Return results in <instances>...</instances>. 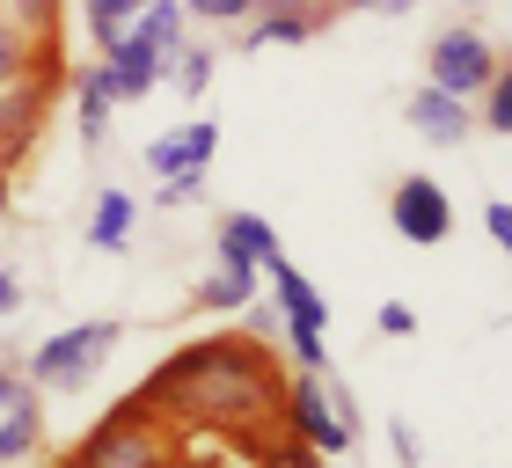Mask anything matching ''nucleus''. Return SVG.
<instances>
[{
    "instance_id": "f257e3e1",
    "label": "nucleus",
    "mask_w": 512,
    "mask_h": 468,
    "mask_svg": "<svg viewBox=\"0 0 512 468\" xmlns=\"http://www.w3.org/2000/svg\"><path fill=\"white\" fill-rule=\"evenodd\" d=\"M132 395L147 403L161 432H205V439H235V447L264 454L278 432V403H286V373H278V351L256 330H213L169 351Z\"/></svg>"
},
{
    "instance_id": "f03ea898",
    "label": "nucleus",
    "mask_w": 512,
    "mask_h": 468,
    "mask_svg": "<svg viewBox=\"0 0 512 468\" xmlns=\"http://www.w3.org/2000/svg\"><path fill=\"white\" fill-rule=\"evenodd\" d=\"M176 447H169V432L147 417V403L139 395H118L96 425H88L74 447H66V461L74 468H161Z\"/></svg>"
},
{
    "instance_id": "7ed1b4c3",
    "label": "nucleus",
    "mask_w": 512,
    "mask_h": 468,
    "mask_svg": "<svg viewBox=\"0 0 512 468\" xmlns=\"http://www.w3.org/2000/svg\"><path fill=\"white\" fill-rule=\"evenodd\" d=\"M278 439H300V447H315L322 461L344 454V447L359 439L352 388H330L322 373H293V381H286V403H278Z\"/></svg>"
},
{
    "instance_id": "20e7f679",
    "label": "nucleus",
    "mask_w": 512,
    "mask_h": 468,
    "mask_svg": "<svg viewBox=\"0 0 512 468\" xmlns=\"http://www.w3.org/2000/svg\"><path fill=\"white\" fill-rule=\"evenodd\" d=\"M118 337H125L118 322H74V330H52L30 359H22V373H30L37 395H74V388H88L110 366Z\"/></svg>"
},
{
    "instance_id": "39448f33",
    "label": "nucleus",
    "mask_w": 512,
    "mask_h": 468,
    "mask_svg": "<svg viewBox=\"0 0 512 468\" xmlns=\"http://www.w3.org/2000/svg\"><path fill=\"white\" fill-rule=\"evenodd\" d=\"M498 66H505L498 44L483 30H469V22H454V30H439L432 52H425V88H439V96H454V103H476Z\"/></svg>"
},
{
    "instance_id": "423d86ee",
    "label": "nucleus",
    "mask_w": 512,
    "mask_h": 468,
    "mask_svg": "<svg viewBox=\"0 0 512 468\" xmlns=\"http://www.w3.org/2000/svg\"><path fill=\"white\" fill-rule=\"evenodd\" d=\"M59 96H44V88L22 74L15 88H0V176L15 183V169L37 154V139H44V117H52Z\"/></svg>"
},
{
    "instance_id": "0eeeda50",
    "label": "nucleus",
    "mask_w": 512,
    "mask_h": 468,
    "mask_svg": "<svg viewBox=\"0 0 512 468\" xmlns=\"http://www.w3.org/2000/svg\"><path fill=\"white\" fill-rule=\"evenodd\" d=\"M388 220L403 242L417 249H432V242H447V227H454V198H447V183H432V176H403L388 191Z\"/></svg>"
},
{
    "instance_id": "6e6552de",
    "label": "nucleus",
    "mask_w": 512,
    "mask_h": 468,
    "mask_svg": "<svg viewBox=\"0 0 512 468\" xmlns=\"http://www.w3.org/2000/svg\"><path fill=\"white\" fill-rule=\"evenodd\" d=\"M330 0H256V15L242 22V44L264 52V44H308L315 30H330Z\"/></svg>"
},
{
    "instance_id": "1a4fd4ad",
    "label": "nucleus",
    "mask_w": 512,
    "mask_h": 468,
    "mask_svg": "<svg viewBox=\"0 0 512 468\" xmlns=\"http://www.w3.org/2000/svg\"><path fill=\"white\" fill-rule=\"evenodd\" d=\"M161 81H169V59H161L154 44H139L132 30L103 52V88H110V103H139V96H154Z\"/></svg>"
},
{
    "instance_id": "9d476101",
    "label": "nucleus",
    "mask_w": 512,
    "mask_h": 468,
    "mask_svg": "<svg viewBox=\"0 0 512 468\" xmlns=\"http://www.w3.org/2000/svg\"><path fill=\"white\" fill-rule=\"evenodd\" d=\"M213 147H220V125H213V117H198V125H176V132L147 139V169H154V183H169V176H205Z\"/></svg>"
},
{
    "instance_id": "9b49d317",
    "label": "nucleus",
    "mask_w": 512,
    "mask_h": 468,
    "mask_svg": "<svg viewBox=\"0 0 512 468\" xmlns=\"http://www.w3.org/2000/svg\"><path fill=\"white\" fill-rule=\"evenodd\" d=\"M264 278H271V300H278V315H286V322H300V330H330V300L315 293V278L300 264H286V249L264 264Z\"/></svg>"
},
{
    "instance_id": "f8f14e48",
    "label": "nucleus",
    "mask_w": 512,
    "mask_h": 468,
    "mask_svg": "<svg viewBox=\"0 0 512 468\" xmlns=\"http://www.w3.org/2000/svg\"><path fill=\"white\" fill-rule=\"evenodd\" d=\"M213 249H220L227 271H264L271 256H278V234H271L264 213H227L220 234H213Z\"/></svg>"
},
{
    "instance_id": "ddd939ff",
    "label": "nucleus",
    "mask_w": 512,
    "mask_h": 468,
    "mask_svg": "<svg viewBox=\"0 0 512 468\" xmlns=\"http://www.w3.org/2000/svg\"><path fill=\"white\" fill-rule=\"evenodd\" d=\"M403 117L417 125V139H432V147H461V139L476 132V110L454 103V96H439V88H417Z\"/></svg>"
},
{
    "instance_id": "4468645a",
    "label": "nucleus",
    "mask_w": 512,
    "mask_h": 468,
    "mask_svg": "<svg viewBox=\"0 0 512 468\" xmlns=\"http://www.w3.org/2000/svg\"><path fill=\"white\" fill-rule=\"evenodd\" d=\"M256 286H264V271H205L198 278V293H191V308H205V315H242L249 300H256Z\"/></svg>"
},
{
    "instance_id": "2eb2a0df",
    "label": "nucleus",
    "mask_w": 512,
    "mask_h": 468,
    "mask_svg": "<svg viewBox=\"0 0 512 468\" xmlns=\"http://www.w3.org/2000/svg\"><path fill=\"white\" fill-rule=\"evenodd\" d=\"M132 220H139V205L125 191H96V205H88V242H96V249H125Z\"/></svg>"
},
{
    "instance_id": "dca6fc26",
    "label": "nucleus",
    "mask_w": 512,
    "mask_h": 468,
    "mask_svg": "<svg viewBox=\"0 0 512 468\" xmlns=\"http://www.w3.org/2000/svg\"><path fill=\"white\" fill-rule=\"evenodd\" d=\"M74 103H81V147H103V132H110V88H103V66H81L74 74Z\"/></svg>"
},
{
    "instance_id": "f3484780",
    "label": "nucleus",
    "mask_w": 512,
    "mask_h": 468,
    "mask_svg": "<svg viewBox=\"0 0 512 468\" xmlns=\"http://www.w3.org/2000/svg\"><path fill=\"white\" fill-rule=\"evenodd\" d=\"M147 8V0H81V15H88V37H96V52H110L125 30H132V15Z\"/></svg>"
},
{
    "instance_id": "a211bd4d",
    "label": "nucleus",
    "mask_w": 512,
    "mask_h": 468,
    "mask_svg": "<svg viewBox=\"0 0 512 468\" xmlns=\"http://www.w3.org/2000/svg\"><path fill=\"white\" fill-rule=\"evenodd\" d=\"M469 110H483V117H476V125H483V132H498V139L512 132V66H498V74H491V81H483V96H476Z\"/></svg>"
},
{
    "instance_id": "6ab92c4d",
    "label": "nucleus",
    "mask_w": 512,
    "mask_h": 468,
    "mask_svg": "<svg viewBox=\"0 0 512 468\" xmlns=\"http://www.w3.org/2000/svg\"><path fill=\"white\" fill-rule=\"evenodd\" d=\"M37 447H44V417H37V410L0 417V461H30Z\"/></svg>"
},
{
    "instance_id": "aec40b11",
    "label": "nucleus",
    "mask_w": 512,
    "mask_h": 468,
    "mask_svg": "<svg viewBox=\"0 0 512 468\" xmlns=\"http://www.w3.org/2000/svg\"><path fill=\"white\" fill-rule=\"evenodd\" d=\"M213 66H220L213 44H183L176 52V88L183 96H205V88H213Z\"/></svg>"
},
{
    "instance_id": "412c9836",
    "label": "nucleus",
    "mask_w": 512,
    "mask_h": 468,
    "mask_svg": "<svg viewBox=\"0 0 512 468\" xmlns=\"http://www.w3.org/2000/svg\"><path fill=\"white\" fill-rule=\"evenodd\" d=\"M0 15H8L22 37H52V30H59V0H8Z\"/></svg>"
},
{
    "instance_id": "4be33fe9",
    "label": "nucleus",
    "mask_w": 512,
    "mask_h": 468,
    "mask_svg": "<svg viewBox=\"0 0 512 468\" xmlns=\"http://www.w3.org/2000/svg\"><path fill=\"white\" fill-rule=\"evenodd\" d=\"M286 359H293V373H330L322 330H300V322H286Z\"/></svg>"
},
{
    "instance_id": "5701e85b",
    "label": "nucleus",
    "mask_w": 512,
    "mask_h": 468,
    "mask_svg": "<svg viewBox=\"0 0 512 468\" xmlns=\"http://www.w3.org/2000/svg\"><path fill=\"white\" fill-rule=\"evenodd\" d=\"M22 74H30V37H22L8 15H0V88H15Z\"/></svg>"
},
{
    "instance_id": "b1692460",
    "label": "nucleus",
    "mask_w": 512,
    "mask_h": 468,
    "mask_svg": "<svg viewBox=\"0 0 512 468\" xmlns=\"http://www.w3.org/2000/svg\"><path fill=\"white\" fill-rule=\"evenodd\" d=\"M44 395L30 388V373L22 366H0V417H15V410H37Z\"/></svg>"
},
{
    "instance_id": "393cba45",
    "label": "nucleus",
    "mask_w": 512,
    "mask_h": 468,
    "mask_svg": "<svg viewBox=\"0 0 512 468\" xmlns=\"http://www.w3.org/2000/svg\"><path fill=\"white\" fill-rule=\"evenodd\" d=\"M176 8H183V15H198V22H220V30H227V22H249V15H256V0H176Z\"/></svg>"
},
{
    "instance_id": "a878e982",
    "label": "nucleus",
    "mask_w": 512,
    "mask_h": 468,
    "mask_svg": "<svg viewBox=\"0 0 512 468\" xmlns=\"http://www.w3.org/2000/svg\"><path fill=\"white\" fill-rule=\"evenodd\" d=\"M264 468H330L315 447H300V439H271L264 447Z\"/></svg>"
},
{
    "instance_id": "bb28decb",
    "label": "nucleus",
    "mask_w": 512,
    "mask_h": 468,
    "mask_svg": "<svg viewBox=\"0 0 512 468\" xmlns=\"http://www.w3.org/2000/svg\"><path fill=\"white\" fill-rule=\"evenodd\" d=\"M205 198V176H169V183H154V205L169 213V205H198Z\"/></svg>"
},
{
    "instance_id": "cd10ccee",
    "label": "nucleus",
    "mask_w": 512,
    "mask_h": 468,
    "mask_svg": "<svg viewBox=\"0 0 512 468\" xmlns=\"http://www.w3.org/2000/svg\"><path fill=\"white\" fill-rule=\"evenodd\" d=\"M374 330H381V337H417V315L403 308V300H388V308L374 315Z\"/></svg>"
},
{
    "instance_id": "c85d7f7f",
    "label": "nucleus",
    "mask_w": 512,
    "mask_h": 468,
    "mask_svg": "<svg viewBox=\"0 0 512 468\" xmlns=\"http://www.w3.org/2000/svg\"><path fill=\"white\" fill-rule=\"evenodd\" d=\"M483 234H491V242H512V213H505V198L483 205Z\"/></svg>"
},
{
    "instance_id": "c756f323",
    "label": "nucleus",
    "mask_w": 512,
    "mask_h": 468,
    "mask_svg": "<svg viewBox=\"0 0 512 468\" xmlns=\"http://www.w3.org/2000/svg\"><path fill=\"white\" fill-rule=\"evenodd\" d=\"M388 447H395V454H403V461H410V468H417V432H410V425H403V417H395V432H388Z\"/></svg>"
},
{
    "instance_id": "7c9ffc66",
    "label": "nucleus",
    "mask_w": 512,
    "mask_h": 468,
    "mask_svg": "<svg viewBox=\"0 0 512 468\" xmlns=\"http://www.w3.org/2000/svg\"><path fill=\"white\" fill-rule=\"evenodd\" d=\"M15 308H22V278L0 271V315H15Z\"/></svg>"
},
{
    "instance_id": "2f4dec72",
    "label": "nucleus",
    "mask_w": 512,
    "mask_h": 468,
    "mask_svg": "<svg viewBox=\"0 0 512 468\" xmlns=\"http://www.w3.org/2000/svg\"><path fill=\"white\" fill-rule=\"evenodd\" d=\"M352 8H374V15H410L417 0H352Z\"/></svg>"
},
{
    "instance_id": "473e14b6",
    "label": "nucleus",
    "mask_w": 512,
    "mask_h": 468,
    "mask_svg": "<svg viewBox=\"0 0 512 468\" xmlns=\"http://www.w3.org/2000/svg\"><path fill=\"white\" fill-rule=\"evenodd\" d=\"M161 468H213V461H198V454H169Z\"/></svg>"
},
{
    "instance_id": "72a5a7b5",
    "label": "nucleus",
    "mask_w": 512,
    "mask_h": 468,
    "mask_svg": "<svg viewBox=\"0 0 512 468\" xmlns=\"http://www.w3.org/2000/svg\"><path fill=\"white\" fill-rule=\"evenodd\" d=\"M44 468H74V461H66V454H52V461H44Z\"/></svg>"
},
{
    "instance_id": "f704fd0d",
    "label": "nucleus",
    "mask_w": 512,
    "mask_h": 468,
    "mask_svg": "<svg viewBox=\"0 0 512 468\" xmlns=\"http://www.w3.org/2000/svg\"><path fill=\"white\" fill-rule=\"evenodd\" d=\"M461 8H483V0H461Z\"/></svg>"
}]
</instances>
